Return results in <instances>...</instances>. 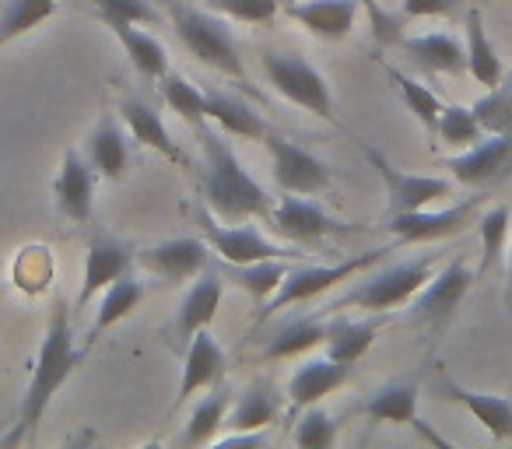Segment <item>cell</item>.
<instances>
[{
	"instance_id": "cell-39",
	"label": "cell",
	"mask_w": 512,
	"mask_h": 449,
	"mask_svg": "<svg viewBox=\"0 0 512 449\" xmlns=\"http://www.w3.org/2000/svg\"><path fill=\"white\" fill-rule=\"evenodd\" d=\"M474 116L481 123L484 134H512V81H498L495 88L474 102Z\"/></svg>"
},
{
	"instance_id": "cell-12",
	"label": "cell",
	"mask_w": 512,
	"mask_h": 449,
	"mask_svg": "<svg viewBox=\"0 0 512 449\" xmlns=\"http://www.w3.org/2000/svg\"><path fill=\"white\" fill-rule=\"evenodd\" d=\"M481 207V197H467L453 207H442V211H400L386 218V229L397 239L400 246H418V243H439V239H449L456 232H463L470 225V218Z\"/></svg>"
},
{
	"instance_id": "cell-4",
	"label": "cell",
	"mask_w": 512,
	"mask_h": 449,
	"mask_svg": "<svg viewBox=\"0 0 512 449\" xmlns=\"http://www.w3.org/2000/svg\"><path fill=\"white\" fill-rule=\"evenodd\" d=\"M435 271L432 257H414L404 264L383 267V271L369 274V278H358L355 288L341 295L330 309H365V313H390L400 309L428 285Z\"/></svg>"
},
{
	"instance_id": "cell-47",
	"label": "cell",
	"mask_w": 512,
	"mask_h": 449,
	"mask_svg": "<svg viewBox=\"0 0 512 449\" xmlns=\"http://www.w3.org/2000/svg\"><path fill=\"white\" fill-rule=\"evenodd\" d=\"M505 271H509V309H512V232H509V246H505Z\"/></svg>"
},
{
	"instance_id": "cell-32",
	"label": "cell",
	"mask_w": 512,
	"mask_h": 449,
	"mask_svg": "<svg viewBox=\"0 0 512 449\" xmlns=\"http://www.w3.org/2000/svg\"><path fill=\"white\" fill-rule=\"evenodd\" d=\"M218 271L225 274V281H232V285H239L242 292H249L256 302H260V309L271 302V295L281 288V281L288 278V260L285 257H274V260H256V264H221L218 260Z\"/></svg>"
},
{
	"instance_id": "cell-35",
	"label": "cell",
	"mask_w": 512,
	"mask_h": 449,
	"mask_svg": "<svg viewBox=\"0 0 512 449\" xmlns=\"http://www.w3.org/2000/svg\"><path fill=\"white\" fill-rule=\"evenodd\" d=\"M57 8L60 0H4L0 4V46H8L11 39L39 29L46 18L57 15Z\"/></svg>"
},
{
	"instance_id": "cell-11",
	"label": "cell",
	"mask_w": 512,
	"mask_h": 449,
	"mask_svg": "<svg viewBox=\"0 0 512 449\" xmlns=\"http://www.w3.org/2000/svg\"><path fill=\"white\" fill-rule=\"evenodd\" d=\"M365 158L369 165L379 172L383 179V190H386V211L400 214V211H421V207H432L435 200L449 197L453 193V183L442 176H414V172H404L390 162L386 155H379L376 148L362 144Z\"/></svg>"
},
{
	"instance_id": "cell-42",
	"label": "cell",
	"mask_w": 512,
	"mask_h": 449,
	"mask_svg": "<svg viewBox=\"0 0 512 449\" xmlns=\"http://www.w3.org/2000/svg\"><path fill=\"white\" fill-rule=\"evenodd\" d=\"M207 8L218 11V15L232 18V22H246V25H264L278 15L285 4L281 0H204Z\"/></svg>"
},
{
	"instance_id": "cell-1",
	"label": "cell",
	"mask_w": 512,
	"mask_h": 449,
	"mask_svg": "<svg viewBox=\"0 0 512 449\" xmlns=\"http://www.w3.org/2000/svg\"><path fill=\"white\" fill-rule=\"evenodd\" d=\"M88 348H78L74 344V327H71V309L64 302H57L50 313V323H46L43 344H39L36 355V369H32L29 390L22 397V407H18V421L8 435H4V446H22V442H32L43 425L46 411H50L53 397L64 390V383L71 379V372L85 362Z\"/></svg>"
},
{
	"instance_id": "cell-7",
	"label": "cell",
	"mask_w": 512,
	"mask_h": 449,
	"mask_svg": "<svg viewBox=\"0 0 512 449\" xmlns=\"http://www.w3.org/2000/svg\"><path fill=\"white\" fill-rule=\"evenodd\" d=\"M477 271H470L463 260H449L439 274L428 278V285L407 302V320L428 334H442L453 323L456 309L463 306L467 292L474 288Z\"/></svg>"
},
{
	"instance_id": "cell-27",
	"label": "cell",
	"mask_w": 512,
	"mask_h": 449,
	"mask_svg": "<svg viewBox=\"0 0 512 449\" xmlns=\"http://www.w3.org/2000/svg\"><path fill=\"white\" fill-rule=\"evenodd\" d=\"M411 64L428 74H463L467 71V46L449 32H425V36L400 39Z\"/></svg>"
},
{
	"instance_id": "cell-44",
	"label": "cell",
	"mask_w": 512,
	"mask_h": 449,
	"mask_svg": "<svg viewBox=\"0 0 512 449\" xmlns=\"http://www.w3.org/2000/svg\"><path fill=\"white\" fill-rule=\"evenodd\" d=\"M358 4H362L365 18H369V25H372V36H376L379 43H400V39H404L400 36L397 18H393L379 0H358Z\"/></svg>"
},
{
	"instance_id": "cell-40",
	"label": "cell",
	"mask_w": 512,
	"mask_h": 449,
	"mask_svg": "<svg viewBox=\"0 0 512 449\" xmlns=\"http://www.w3.org/2000/svg\"><path fill=\"white\" fill-rule=\"evenodd\" d=\"M435 137L449 148H470L484 137L481 123H477L474 109L470 106H442V116H439V127H435Z\"/></svg>"
},
{
	"instance_id": "cell-23",
	"label": "cell",
	"mask_w": 512,
	"mask_h": 449,
	"mask_svg": "<svg viewBox=\"0 0 512 449\" xmlns=\"http://www.w3.org/2000/svg\"><path fill=\"white\" fill-rule=\"evenodd\" d=\"M221 292H225V274L218 267H207L204 274L190 281L186 288L183 302H179V313H176V334L183 341H190L197 330L211 327L214 316H218V306H221Z\"/></svg>"
},
{
	"instance_id": "cell-38",
	"label": "cell",
	"mask_w": 512,
	"mask_h": 449,
	"mask_svg": "<svg viewBox=\"0 0 512 449\" xmlns=\"http://www.w3.org/2000/svg\"><path fill=\"white\" fill-rule=\"evenodd\" d=\"M509 232H512V211L505 204L488 207V211L477 218V236H481V267H477V274L491 271V267L505 257Z\"/></svg>"
},
{
	"instance_id": "cell-43",
	"label": "cell",
	"mask_w": 512,
	"mask_h": 449,
	"mask_svg": "<svg viewBox=\"0 0 512 449\" xmlns=\"http://www.w3.org/2000/svg\"><path fill=\"white\" fill-rule=\"evenodd\" d=\"M92 8L102 22H134V25L162 22V15L151 8L148 0H92Z\"/></svg>"
},
{
	"instance_id": "cell-31",
	"label": "cell",
	"mask_w": 512,
	"mask_h": 449,
	"mask_svg": "<svg viewBox=\"0 0 512 449\" xmlns=\"http://www.w3.org/2000/svg\"><path fill=\"white\" fill-rule=\"evenodd\" d=\"M141 302H144V281L141 278L123 274L120 281H113V285L102 292V302H99V309H95V323H92V330H88L85 348H92V344L99 341L109 327H116L120 320H127Z\"/></svg>"
},
{
	"instance_id": "cell-33",
	"label": "cell",
	"mask_w": 512,
	"mask_h": 449,
	"mask_svg": "<svg viewBox=\"0 0 512 449\" xmlns=\"http://www.w3.org/2000/svg\"><path fill=\"white\" fill-rule=\"evenodd\" d=\"M232 390L218 386L214 393H207L204 400L193 404V414L186 418L183 432H179V446H207V442L218 439L221 425H225L228 411H232Z\"/></svg>"
},
{
	"instance_id": "cell-48",
	"label": "cell",
	"mask_w": 512,
	"mask_h": 449,
	"mask_svg": "<svg viewBox=\"0 0 512 449\" xmlns=\"http://www.w3.org/2000/svg\"><path fill=\"white\" fill-rule=\"evenodd\" d=\"M509 4H512V0H509Z\"/></svg>"
},
{
	"instance_id": "cell-13",
	"label": "cell",
	"mask_w": 512,
	"mask_h": 449,
	"mask_svg": "<svg viewBox=\"0 0 512 449\" xmlns=\"http://www.w3.org/2000/svg\"><path fill=\"white\" fill-rule=\"evenodd\" d=\"M211 257L214 250L207 246L204 236H176L141 250L137 264L148 274H155V278H162L165 285H183V281H193L197 274H204L211 267Z\"/></svg>"
},
{
	"instance_id": "cell-26",
	"label": "cell",
	"mask_w": 512,
	"mask_h": 449,
	"mask_svg": "<svg viewBox=\"0 0 512 449\" xmlns=\"http://www.w3.org/2000/svg\"><path fill=\"white\" fill-rule=\"evenodd\" d=\"M207 92V123H218L221 134L249 137V141H264L271 134V123L256 113L242 95L221 92V88H204Z\"/></svg>"
},
{
	"instance_id": "cell-2",
	"label": "cell",
	"mask_w": 512,
	"mask_h": 449,
	"mask_svg": "<svg viewBox=\"0 0 512 449\" xmlns=\"http://www.w3.org/2000/svg\"><path fill=\"white\" fill-rule=\"evenodd\" d=\"M200 137V190L204 207L221 221H271V197L246 169L232 144L211 127H197Z\"/></svg>"
},
{
	"instance_id": "cell-24",
	"label": "cell",
	"mask_w": 512,
	"mask_h": 449,
	"mask_svg": "<svg viewBox=\"0 0 512 449\" xmlns=\"http://www.w3.org/2000/svg\"><path fill=\"white\" fill-rule=\"evenodd\" d=\"M386 327V313H372L365 320H351V316H334L327 323V337H323V348L334 362L355 365L369 355V348L376 344L379 330Z\"/></svg>"
},
{
	"instance_id": "cell-22",
	"label": "cell",
	"mask_w": 512,
	"mask_h": 449,
	"mask_svg": "<svg viewBox=\"0 0 512 449\" xmlns=\"http://www.w3.org/2000/svg\"><path fill=\"white\" fill-rule=\"evenodd\" d=\"M351 379V365L334 362L330 355L309 358L288 379V400H292V411H306V407L320 404L323 397L337 393Z\"/></svg>"
},
{
	"instance_id": "cell-9",
	"label": "cell",
	"mask_w": 512,
	"mask_h": 449,
	"mask_svg": "<svg viewBox=\"0 0 512 449\" xmlns=\"http://www.w3.org/2000/svg\"><path fill=\"white\" fill-rule=\"evenodd\" d=\"M260 144H264L267 155H271V172H274V183H278L281 193L320 197V193H327L330 186H334V176H330L327 165H323L313 151L299 148L292 137L271 130Z\"/></svg>"
},
{
	"instance_id": "cell-18",
	"label": "cell",
	"mask_w": 512,
	"mask_h": 449,
	"mask_svg": "<svg viewBox=\"0 0 512 449\" xmlns=\"http://www.w3.org/2000/svg\"><path fill=\"white\" fill-rule=\"evenodd\" d=\"M362 411H365V418H369V421H379V425H411L414 432H421L428 442H439V446H446V439H439V435H435L432 428L421 421V414H418V383H414V379H397V383L379 386Z\"/></svg>"
},
{
	"instance_id": "cell-10",
	"label": "cell",
	"mask_w": 512,
	"mask_h": 449,
	"mask_svg": "<svg viewBox=\"0 0 512 449\" xmlns=\"http://www.w3.org/2000/svg\"><path fill=\"white\" fill-rule=\"evenodd\" d=\"M267 225H271V232L278 239L302 243V246L323 243L330 236H351V232H358V225L334 218L323 204H316L313 197H299V193H285L278 200V207L271 211Z\"/></svg>"
},
{
	"instance_id": "cell-37",
	"label": "cell",
	"mask_w": 512,
	"mask_h": 449,
	"mask_svg": "<svg viewBox=\"0 0 512 449\" xmlns=\"http://www.w3.org/2000/svg\"><path fill=\"white\" fill-rule=\"evenodd\" d=\"M386 74H390V81L397 85L400 102L407 106V113H411L414 120L425 127L428 137H435V127H439V116H442V99H439V95H435L428 85H421V81L407 78V74L397 71V67H386Z\"/></svg>"
},
{
	"instance_id": "cell-21",
	"label": "cell",
	"mask_w": 512,
	"mask_h": 449,
	"mask_svg": "<svg viewBox=\"0 0 512 449\" xmlns=\"http://www.w3.org/2000/svg\"><path fill=\"white\" fill-rule=\"evenodd\" d=\"M225 376V351L214 341L211 330H197V334L186 341V358H183V376H179V393L176 407H183L193 393H200L204 386H214Z\"/></svg>"
},
{
	"instance_id": "cell-8",
	"label": "cell",
	"mask_w": 512,
	"mask_h": 449,
	"mask_svg": "<svg viewBox=\"0 0 512 449\" xmlns=\"http://www.w3.org/2000/svg\"><path fill=\"white\" fill-rule=\"evenodd\" d=\"M197 221H200V236L207 239V246H211L221 264H256V260H274V257H285V260L299 257L295 250L267 239L264 232H256L249 221L214 218L204 204L197 207Z\"/></svg>"
},
{
	"instance_id": "cell-29",
	"label": "cell",
	"mask_w": 512,
	"mask_h": 449,
	"mask_svg": "<svg viewBox=\"0 0 512 449\" xmlns=\"http://www.w3.org/2000/svg\"><path fill=\"white\" fill-rule=\"evenodd\" d=\"M102 25L116 36V43L123 46V53H127V60L137 67L141 78L162 81L169 74V53H165V46L151 32H144V25L134 22H102Z\"/></svg>"
},
{
	"instance_id": "cell-45",
	"label": "cell",
	"mask_w": 512,
	"mask_h": 449,
	"mask_svg": "<svg viewBox=\"0 0 512 449\" xmlns=\"http://www.w3.org/2000/svg\"><path fill=\"white\" fill-rule=\"evenodd\" d=\"M460 8V0H400L404 18H449Z\"/></svg>"
},
{
	"instance_id": "cell-41",
	"label": "cell",
	"mask_w": 512,
	"mask_h": 449,
	"mask_svg": "<svg viewBox=\"0 0 512 449\" xmlns=\"http://www.w3.org/2000/svg\"><path fill=\"white\" fill-rule=\"evenodd\" d=\"M337 418L330 411H323L320 404L299 411V421H295V446L302 449H327L337 442Z\"/></svg>"
},
{
	"instance_id": "cell-25",
	"label": "cell",
	"mask_w": 512,
	"mask_h": 449,
	"mask_svg": "<svg viewBox=\"0 0 512 449\" xmlns=\"http://www.w3.org/2000/svg\"><path fill=\"white\" fill-rule=\"evenodd\" d=\"M127 127H123L116 116L102 113L99 123L92 127V134H88L85 141V155L88 162L95 165V172H99L102 179H109V183H116V179H123V172H127L130 165V144H127Z\"/></svg>"
},
{
	"instance_id": "cell-5",
	"label": "cell",
	"mask_w": 512,
	"mask_h": 449,
	"mask_svg": "<svg viewBox=\"0 0 512 449\" xmlns=\"http://www.w3.org/2000/svg\"><path fill=\"white\" fill-rule=\"evenodd\" d=\"M260 71H264L267 85L288 99L292 106L306 109V113L320 116L327 123H341L337 120V102H334V92H330L327 78L309 64L306 57L299 53H264L260 57Z\"/></svg>"
},
{
	"instance_id": "cell-28",
	"label": "cell",
	"mask_w": 512,
	"mask_h": 449,
	"mask_svg": "<svg viewBox=\"0 0 512 449\" xmlns=\"http://www.w3.org/2000/svg\"><path fill=\"white\" fill-rule=\"evenodd\" d=\"M281 418V393L274 383L260 379L249 390H242L239 397L232 400V411H228L225 425L232 432H267L274 421Z\"/></svg>"
},
{
	"instance_id": "cell-20",
	"label": "cell",
	"mask_w": 512,
	"mask_h": 449,
	"mask_svg": "<svg viewBox=\"0 0 512 449\" xmlns=\"http://www.w3.org/2000/svg\"><path fill=\"white\" fill-rule=\"evenodd\" d=\"M120 120H123V127H127L130 141H137L141 148L155 151V155H162L165 162L179 165V169H193V158L186 155V151L179 148L176 141H172L169 127H165V120L155 113V109L148 106V102H141V99H123Z\"/></svg>"
},
{
	"instance_id": "cell-34",
	"label": "cell",
	"mask_w": 512,
	"mask_h": 449,
	"mask_svg": "<svg viewBox=\"0 0 512 449\" xmlns=\"http://www.w3.org/2000/svg\"><path fill=\"white\" fill-rule=\"evenodd\" d=\"M323 337H327V323H320L316 316H309V320L306 316H299V320L281 323V327L267 337V344H264L260 355H264L267 362L299 358V355H306V351H313L316 344H323Z\"/></svg>"
},
{
	"instance_id": "cell-15",
	"label": "cell",
	"mask_w": 512,
	"mask_h": 449,
	"mask_svg": "<svg viewBox=\"0 0 512 449\" xmlns=\"http://www.w3.org/2000/svg\"><path fill=\"white\" fill-rule=\"evenodd\" d=\"M456 183L463 186H495L512 172V134H484L477 144L463 148L446 162Z\"/></svg>"
},
{
	"instance_id": "cell-14",
	"label": "cell",
	"mask_w": 512,
	"mask_h": 449,
	"mask_svg": "<svg viewBox=\"0 0 512 449\" xmlns=\"http://www.w3.org/2000/svg\"><path fill=\"white\" fill-rule=\"evenodd\" d=\"M95 179H99V172L88 162L85 151L67 148L57 179H53V204H57L60 218L71 221V225H88L92 221Z\"/></svg>"
},
{
	"instance_id": "cell-6",
	"label": "cell",
	"mask_w": 512,
	"mask_h": 449,
	"mask_svg": "<svg viewBox=\"0 0 512 449\" xmlns=\"http://www.w3.org/2000/svg\"><path fill=\"white\" fill-rule=\"evenodd\" d=\"M386 253H390V246H379V250L358 253V257H348V260H337V264L292 267V271H288V278L281 281V288L271 295V302L264 306L260 320H271L274 313H281V309H288V306H302V302H313L316 295L330 292V288H337L341 281L362 278L365 271H372L376 264H383Z\"/></svg>"
},
{
	"instance_id": "cell-17",
	"label": "cell",
	"mask_w": 512,
	"mask_h": 449,
	"mask_svg": "<svg viewBox=\"0 0 512 449\" xmlns=\"http://www.w3.org/2000/svg\"><path fill=\"white\" fill-rule=\"evenodd\" d=\"M134 264H137V253L130 250L127 243H120V239H113V236H95L85 253V278H81L78 309L88 306L95 295H102L113 281H120L123 274H130Z\"/></svg>"
},
{
	"instance_id": "cell-3",
	"label": "cell",
	"mask_w": 512,
	"mask_h": 449,
	"mask_svg": "<svg viewBox=\"0 0 512 449\" xmlns=\"http://www.w3.org/2000/svg\"><path fill=\"white\" fill-rule=\"evenodd\" d=\"M165 11H169V22H172V29H176L179 43H183L200 64L225 74V78H235L242 88H249L246 60H242L239 39L232 36L225 15H218V11H211V8L207 11L193 8L186 0H165Z\"/></svg>"
},
{
	"instance_id": "cell-16",
	"label": "cell",
	"mask_w": 512,
	"mask_h": 449,
	"mask_svg": "<svg viewBox=\"0 0 512 449\" xmlns=\"http://www.w3.org/2000/svg\"><path fill=\"white\" fill-rule=\"evenodd\" d=\"M281 11L292 22H299L309 36L323 39V43H341L355 32L362 4L358 0H288Z\"/></svg>"
},
{
	"instance_id": "cell-36",
	"label": "cell",
	"mask_w": 512,
	"mask_h": 449,
	"mask_svg": "<svg viewBox=\"0 0 512 449\" xmlns=\"http://www.w3.org/2000/svg\"><path fill=\"white\" fill-rule=\"evenodd\" d=\"M158 88H162L165 106H169L179 120L190 123L193 130L204 127V123H207V92H204V88L193 85V81L183 78V74H172V71L158 81Z\"/></svg>"
},
{
	"instance_id": "cell-30",
	"label": "cell",
	"mask_w": 512,
	"mask_h": 449,
	"mask_svg": "<svg viewBox=\"0 0 512 449\" xmlns=\"http://www.w3.org/2000/svg\"><path fill=\"white\" fill-rule=\"evenodd\" d=\"M463 32H467V74L477 81V85L484 88H495L498 81L505 78V64L502 57H498L495 43L488 39V29H484V18L481 11H467V25H463Z\"/></svg>"
},
{
	"instance_id": "cell-19",
	"label": "cell",
	"mask_w": 512,
	"mask_h": 449,
	"mask_svg": "<svg viewBox=\"0 0 512 449\" xmlns=\"http://www.w3.org/2000/svg\"><path fill=\"white\" fill-rule=\"evenodd\" d=\"M439 393L446 400H453V404H460L495 442H512V400L495 397V393L467 390L446 372H439Z\"/></svg>"
},
{
	"instance_id": "cell-46",
	"label": "cell",
	"mask_w": 512,
	"mask_h": 449,
	"mask_svg": "<svg viewBox=\"0 0 512 449\" xmlns=\"http://www.w3.org/2000/svg\"><path fill=\"white\" fill-rule=\"evenodd\" d=\"M264 442V432H232V435H221L218 446H260Z\"/></svg>"
}]
</instances>
